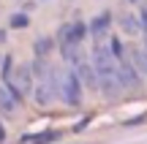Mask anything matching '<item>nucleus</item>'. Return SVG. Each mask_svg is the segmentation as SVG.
I'll list each match as a JSON object with an SVG mask.
<instances>
[{
  "label": "nucleus",
  "mask_w": 147,
  "mask_h": 144,
  "mask_svg": "<svg viewBox=\"0 0 147 144\" xmlns=\"http://www.w3.org/2000/svg\"><path fill=\"white\" fill-rule=\"evenodd\" d=\"M57 95L63 98V103H68V106H79V101H82V82H79L76 74H63L60 76Z\"/></svg>",
  "instance_id": "obj_1"
},
{
  "label": "nucleus",
  "mask_w": 147,
  "mask_h": 144,
  "mask_svg": "<svg viewBox=\"0 0 147 144\" xmlns=\"http://www.w3.org/2000/svg\"><path fill=\"white\" fill-rule=\"evenodd\" d=\"M5 79H8L11 84L16 87V92H19L22 98H25V95H30V92H33V71H30V65H27V63L16 65V68H14V74L3 76V82H5Z\"/></svg>",
  "instance_id": "obj_2"
},
{
  "label": "nucleus",
  "mask_w": 147,
  "mask_h": 144,
  "mask_svg": "<svg viewBox=\"0 0 147 144\" xmlns=\"http://www.w3.org/2000/svg\"><path fill=\"white\" fill-rule=\"evenodd\" d=\"M117 84H120V90H136V87L142 84L139 71L134 68L128 60H120V63H117Z\"/></svg>",
  "instance_id": "obj_3"
},
{
  "label": "nucleus",
  "mask_w": 147,
  "mask_h": 144,
  "mask_svg": "<svg viewBox=\"0 0 147 144\" xmlns=\"http://www.w3.org/2000/svg\"><path fill=\"white\" fill-rule=\"evenodd\" d=\"M109 25H112V14L106 11V14H98V16L87 25V33H90L93 38H98V41H101V38L106 35V30H109Z\"/></svg>",
  "instance_id": "obj_4"
},
{
  "label": "nucleus",
  "mask_w": 147,
  "mask_h": 144,
  "mask_svg": "<svg viewBox=\"0 0 147 144\" xmlns=\"http://www.w3.org/2000/svg\"><path fill=\"white\" fill-rule=\"evenodd\" d=\"M74 74H76L79 82H84L87 87H98V79H95V68H93V63H84V60H79Z\"/></svg>",
  "instance_id": "obj_5"
},
{
  "label": "nucleus",
  "mask_w": 147,
  "mask_h": 144,
  "mask_svg": "<svg viewBox=\"0 0 147 144\" xmlns=\"http://www.w3.org/2000/svg\"><path fill=\"white\" fill-rule=\"evenodd\" d=\"M120 27H123L125 35H142V30H144L142 22H139L134 14H123V16H120Z\"/></svg>",
  "instance_id": "obj_6"
},
{
  "label": "nucleus",
  "mask_w": 147,
  "mask_h": 144,
  "mask_svg": "<svg viewBox=\"0 0 147 144\" xmlns=\"http://www.w3.org/2000/svg\"><path fill=\"white\" fill-rule=\"evenodd\" d=\"M84 35H87V25H84V22H76V25H71L68 27V38H65L63 44H82L84 41Z\"/></svg>",
  "instance_id": "obj_7"
},
{
  "label": "nucleus",
  "mask_w": 147,
  "mask_h": 144,
  "mask_svg": "<svg viewBox=\"0 0 147 144\" xmlns=\"http://www.w3.org/2000/svg\"><path fill=\"white\" fill-rule=\"evenodd\" d=\"M55 139H60L57 131H44V133H36V136H22L25 144H49V141H55Z\"/></svg>",
  "instance_id": "obj_8"
},
{
  "label": "nucleus",
  "mask_w": 147,
  "mask_h": 144,
  "mask_svg": "<svg viewBox=\"0 0 147 144\" xmlns=\"http://www.w3.org/2000/svg\"><path fill=\"white\" fill-rule=\"evenodd\" d=\"M52 46H55V41L49 35H44V38H38V41L33 44V52H36V57H47V54L52 52Z\"/></svg>",
  "instance_id": "obj_9"
},
{
  "label": "nucleus",
  "mask_w": 147,
  "mask_h": 144,
  "mask_svg": "<svg viewBox=\"0 0 147 144\" xmlns=\"http://www.w3.org/2000/svg\"><path fill=\"white\" fill-rule=\"evenodd\" d=\"M0 109H3V112H14L16 109V101L11 98V92L5 90V87H0Z\"/></svg>",
  "instance_id": "obj_10"
},
{
  "label": "nucleus",
  "mask_w": 147,
  "mask_h": 144,
  "mask_svg": "<svg viewBox=\"0 0 147 144\" xmlns=\"http://www.w3.org/2000/svg\"><path fill=\"white\" fill-rule=\"evenodd\" d=\"M109 52H112V57L120 63V60H125V52H123V44H120V38H112L109 41Z\"/></svg>",
  "instance_id": "obj_11"
},
{
  "label": "nucleus",
  "mask_w": 147,
  "mask_h": 144,
  "mask_svg": "<svg viewBox=\"0 0 147 144\" xmlns=\"http://www.w3.org/2000/svg\"><path fill=\"white\" fill-rule=\"evenodd\" d=\"M27 14H14L11 16V27H27Z\"/></svg>",
  "instance_id": "obj_12"
},
{
  "label": "nucleus",
  "mask_w": 147,
  "mask_h": 144,
  "mask_svg": "<svg viewBox=\"0 0 147 144\" xmlns=\"http://www.w3.org/2000/svg\"><path fill=\"white\" fill-rule=\"evenodd\" d=\"M139 22H142V27H147V5H142L139 8V16H136Z\"/></svg>",
  "instance_id": "obj_13"
},
{
  "label": "nucleus",
  "mask_w": 147,
  "mask_h": 144,
  "mask_svg": "<svg viewBox=\"0 0 147 144\" xmlns=\"http://www.w3.org/2000/svg\"><path fill=\"white\" fill-rule=\"evenodd\" d=\"M5 141V131H3V125H0V144Z\"/></svg>",
  "instance_id": "obj_14"
},
{
  "label": "nucleus",
  "mask_w": 147,
  "mask_h": 144,
  "mask_svg": "<svg viewBox=\"0 0 147 144\" xmlns=\"http://www.w3.org/2000/svg\"><path fill=\"white\" fill-rule=\"evenodd\" d=\"M142 35H144V49H147V27H144V30H142Z\"/></svg>",
  "instance_id": "obj_15"
},
{
  "label": "nucleus",
  "mask_w": 147,
  "mask_h": 144,
  "mask_svg": "<svg viewBox=\"0 0 147 144\" xmlns=\"http://www.w3.org/2000/svg\"><path fill=\"white\" fill-rule=\"evenodd\" d=\"M3 41H5V33H3V30H0V44H3Z\"/></svg>",
  "instance_id": "obj_16"
},
{
  "label": "nucleus",
  "mask_w": 147,
  "mask_h": 144,
  "mask_svg": "<svg viewBox=\"0 0 147 144\" xmlns=\"http://www.w3.org/2000/svg\"><path fill=\"white\" fill-rule=\"evenodd\" d=\"M131 3H134V0H131Z\"/></svg>",
  "instance_id": "obj_17"
},
{
  "label": "nucleus",
  "mask_w": 147,
  "mask_h": 144,
  "mask_svg": "<svg viewBox=\"0 0 147 144\" xmlns=\"http://www.w3.org/2000/svg\"><path fill=\"white\" fill-rule=\"evenodd\" d=\"M144 74H147V71H144Z\"/></svg>",
  "instance_id": "obj_18"
}]
</instances>
